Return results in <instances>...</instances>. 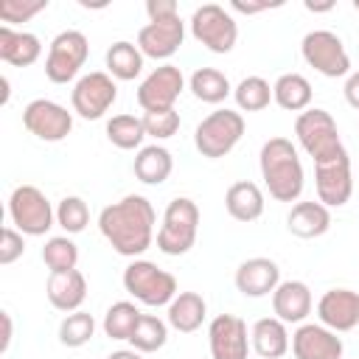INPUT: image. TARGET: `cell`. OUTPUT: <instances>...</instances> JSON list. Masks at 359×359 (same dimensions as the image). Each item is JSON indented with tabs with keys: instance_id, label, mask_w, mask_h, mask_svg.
Instances as JSON below:
<instances>
[{
	"instance_id": "obj_27",
	"label": "cell",
	"mask_w": 359,
	"mask_h": 359,
	"mask_svg": "<svg viewBox=\"0 0 359 359\" xmlns=\"http://www.w3.org/2000/svg\"><path fill=\"white\" fill-rule=\"evenodd\" d=\"M132 171L143 185H163L174 171V157H171V151L165 146L151 143V146H143L135 154Z\"/></svg>"
},
{
	"instance_id": "obj_17",
	"label": "cell",
	"mask_w": 359,
	"mask_h": 359,
	"mask_svg": "<svg viewBox=\"0 0 359 359\" xmlns=\"http://www.w3.org/2000/svg\"><path fill=\"white\" fill-rule=\"evenodd\" d=\"M292 353L294 359H342L345 345L323 323H300L292 334Z\"/></svg>"
},
{
	"instance_id": "obj_28",
	"label": "cell",
	"mask_w": 359,
	"mask_h": 359,
	"mask_svg": "<svg viewBox=\"0 0 359 359\" xmlns=\"http://www.w3.org/2000/svg\"><path fill=\"white\" fill-rule=\"evenodd\" d=\"M311 84L300 73H283L272 84V101L286 112H306L311 107Z\"/></svg>"
},
{
	"instance_id": "obj_4",
	"label": "cell",
	"mask_w": 359,
	"mask_h": 359,
	"mask_svg": "<svg viewBox=\"0 0 359 359\" xmlns=\"http://www.w3.org/2000/svg\"><path fill=\"white\" fill-rule=\"evenodd\" d=\"M244 115L236 112V109H213L208 118L199 121V126L194 129V146L202 157L208 160H219V157H227L238 140L244 137Z\"/></svg>"
},
{
	"instance_id": "obj_14",
	"label": "cell",
	"mask_w": 359,
	"mask_h": 359,
	"mask_svg": "<svg viewBox=\"0 0 359 359\" xmlns=\"http://www.w3.org/2000/svg\"><path fill=\"white\" fill-rule=\"evenodd\" d=\"M314 188L317 199L325 208H342L353 194V174H351V157L348 151L317 163L314 165Z\"/></svg>"
},
{
	"instance_id": "obj_40",
	"label": "cell",
	"mask_w": 359,
	"mask_h": 359,
	"mask_svg": "<svg viewBox=\"0 0 359 359\" xmlns=\"http://www.w3.org/2000/svg\"><path fill=\"white\" fill-rule=\"evenodd\" d=\"M22 252H25V236L14 224L3 227V236H0V264L8 266L17 258H22Z\"/></svg>"
},
{
	"instance_id": "obj_31",
	"label": "cell",
	"mask_w": 359,
	"mask_h": 359,
	"mask_svg": "<svg viewBox=\"0 0 359 359\" xmlns=\"http://www.w3.org/2000/svg\"><path fill=\"white\" fill-rule=\"evenodd\" d=\"M143 137H146V126H143V118H135V115H112L107 121V140L115 146V149H123V151H132V149H143Z\"/></svg>"
},
{
	"instance_id": "obj_44",
	"label": "cell",
	"mask_w": 359,
	"mask_h": 359,
	"mask_svg": "<svg viewBox=\"0 0 359 359\" xmlns=\"http://www.w3.org/2000/svg\"><path fill=\"white\" fill-rule=\"evenodd\" d=\"M0 320H3V342H0V351L6 353L8 345H11V334H14V328H11V314H8V311H0Z\"/></svg>"
},
{
	"instance_id": "obj_43",
	"label": "cell",
	"mask_w": 359,
	"mask_h": 359,
	"mask_svg": "<svg viewBox=\"0 0 359 359\" xmlns=\"http://www.w3.org/2000/svg\"><path fill=\"white\" fill-rule=\"evenodd\" d=\"M280 3H244V0H233L230 8L238 11V14H258V11H266V8H278Z\"/></svg>"
},
{
	"instance_id": "obj_47",
	"label": "cell",
	"mask_w": 359,
	"mask_h": 359,
	"mask_svg": "<svg viewBox=\"0 0 359 359\" xmlns=\"http://www.w3.org/2000/svg\"><path fill=\"white\" fill-rule=\"evenodd\" d=\"M353 8H356V11H359V0H353Z\"/></svg>"
},
{
	"instance_id": "obj_34",
	"label": "cell",
	"mask_w": 359,
	"mask_h": 359,
	"mask_svg": "<svg viewBox=\"0 0 359 359\" xmlns=\"http://www.w3.org/2000/svg\"><path fill=\"white\" fill-rule=\"evenodd\" d=\"M168 342V323H163L154 314H143L129 337V345L140 353H154Z\"/></svg>"
},
{
	"instance_id": "obj_16",
	"label": "cell",
	"mask_w": 359,
	"mask_h": 359,
	"mask_svg": "<svg viewBox=\"0 0 359 359\" xmlns=\"http://www.w3.org/2000/svg\"><path fill=\"white\" fill-rule=\"evenodd\" d=\"M208 345L213 359H247L252 348L247 323L236 314H216L208 325Z\"/></svg>"
},
{
	"instance_id": "obj_46",
	"label": "cell",
	"mask_w": 359,
	"mask_h": 359,
	"mask_svg": "<svg viewBox=\"0 0 359 359\" xmlns=\"http://www.w3.org/2000/svg\"><path fill=\"white\" fill-rule=\"evenodd\" d=\"M306 8L309 11H328V8H334V3H320V6L317 3H306Z\"/></svg>"
},
{
	"instance_id": "obj_5",
	"label": "cell",
	"mask_w": 359,
	"mask_h": 359,
	"mask_svg": "<svg viewBox=\"0 0 359 359\" xmlns=\"http://www.w3.org/2000/svg\"><path fill=\"white\" fill-rule=\"evenodd\" d=\"M199 208L188 196H177L165 205L163 224L157 230V250L163 255H185L196 244Z\"/></svg>"
},
{
	"instance_id": "obj_39",
	"label": "cell",
	"mask_w": 359,
	"mask_h": 359,
	"mask_svg": "<svg viewBox=\"0 0 359 359\" xmlns=\"http://www.w3.org/2000/svg\"><path fill=\"white\" fill-rule=\"evenodd\" d=\"M48 8V0H3L0 3V20L6 25L11 22H28L39 11Z\"/></svg>"
},
{
	"instance_id": "obj_11",
	"label": "cell",
	"mask_w": 359,
	"mask_h": 359,
	"mask_svg": "<svg viewBox=\"0 0 359 359\" xmlns=\"http://www.w3.org/2000/svg\"><path fill=\"white\" fill-rule=\"evenodd\" d=\"M118 101V84L109 73L104 70H93V73H84L81 79H76L73 90H70V104H73V112L84 121H98L104 118L112 104Z\"/></svg>"
},
{
	"instance_id": "obj_7",
	"label": "cell",
	"mask_w": 359,
	"mask_h": 359,
	"mask_svg": "<svg viewBox=\"0 0 359 359\" xmlns=\"http://www.w3.org/2000/svg\"><path fill=\"white\" fill-rule=\"evenodd\" d=\"M8 219L22 236H45L56 222V208L36 185H17L8 196Z\"/></svg>"
},
{
	"instance_id": "obj_35",
	"label": "cell",
	"mask_w": 359,
	"mask_h": 359,
	"mask_svg": "<svg viewBox=\"0 0 359 359\" xmlns=\"http://www.w3.org/2000/svg\"><path fill=\"white\" fill-rule=\"evenodd\" d=\"M42 261L50 272H67L79 264V247L70 236H50L42 247Z\"/></svg>"
},
{
	"instance_id": "obj_42",
	"label": "cell",
	"mask_w": 359,
	"mask_h": 359,
	"mask_svg": "<svg viewBox=\"0 0 359 359\" xmlns=\"http://www.w3.org/2000/svg\"><path fill=\"white\" fill-rule=\"evenodd\" d=\"M342 93H345V101H348L353 109H359V70H353V73L345 79Z\"/></svg>"
},
{
	"instance_id": "obj_20",
	"label": "cell",
	"mask_w": 359,
	"mask_h": 359,
	"mask_svg": "<svg viewBox=\"0 0 359 359\" xmlns=\"http://www.w3.org/2000/svg\"><path fill=\"white\" fill-rule=\"evenodd\" d=\"M311 289L303 280H280L272 292V311L286 325H300L311 314Z\"/></svg>"
},
{
	"instance_id": "obj_13",
	"label": "cell",
	"mask_w": 359,
	"mask_h": 359,
	"mask_svg": "<svg viewBox=\"0 0 359 359\" xmlns=\"http://www.w3.org/2000/svg\"><path fill=\"white\" fill-rule=\"evenodd\" d=\"M22 126L45 143H59L73 132V112L50 98H34L22 109Z\"/></svg>"
},
{
	"instance_id": "obj_37",
	"label": "cell",
	"mask_w": 359,
	"mask_h": 359,
	"mask_svg": "<svg viewBox=\"0 0 359 359\" xmlns=\"http://www.w3.org/2000/svg\"><path fill=\"white\" fill-rule=\"evenodd\" d=\"M56 224L67 236L81 233L90 224V208H87V202L81 196H65V199H59V205H56Z\"/></svg>"
},
{
	"instance_id": "obj_23",
	"label": "cell",
	"mask_w": 359,
	"mask_h": 359,
	"mask_svg": "<svg viewBox=\"0 0 359 359\" xmlns=\"http://www.w3.org/2000/svg\"><path fill=\"white\" fill-rule=\"evenodd\" d=\"M42 56V42L31 31H14L0 25V59L11 67H31Z\"/></svg>"
},
{
	"instance_id": "obj_25",
	"label": "cell",
	"mask_w": 359,
	"mask_h": 359,
	"mask_svg": "<svg viewBox=\"0 0 359 359\" xmlns=\"http://www.w3.org/2000/svg\"><path fill=\"white\" fill-rule=\"evenodd\" d=\"M264 205H266V202H264V191H261L255 182H250V180L233 182V185L227 188V194H224V208H227V213H230L236 222H244V224L261 219Z\"/></svg>"
},
{
	"instance_id": "obj_30",
	"label": "cell",
	"mask_w": 359,
	"mask_h": 359,
	"mask_svg": "<svg viewBox=\"0 0 359 359\" xmlns=\"http://www.w3.org/2000/svg\"><path fill=\"white\" fill-rule=\"evenodd\" d=\"M188 87H191L194 98L202 104H222L233 93L230 79L216 67H196L188 79Z\"/></svg>"
},
{
	"instance_id": "obj_33",
	"label": "cell",
	"mask_w": 359,
	"mask_h": 359,
	"mask_svg": "<svg viewBox=\"0 0 359 359\" xmlns=\"http://www.w3.org/2000/svg\"><path fill=\"white\" fill-rule=\"evenodd\" d=\"M140 317H143V311L135 303L118 300L104 314V334L109 339H126L129 342V337H132V331H135V325H137Z\"/></svg>"
},
{
	"instance_id": "obj_9",
	"label": "cell",
	"mask_w": 359,
	"mask_h": 359,
	"mask_svg": "<svg viewBox=\"0 0 359 359\" xmlns=\"http://www.w3.org/2000/svg\"><path fill=\"white\" fill-rule=\"evenodd\" d=\"M300 53H303V62L325 79L351 76V56L345 50V42L328 28L309 31L300 42Z\"/></svg>"
},
{
	"instance_id": "obj_8",
	"label": "cell",
	"mask_w": 359,
	"mask_h": 359,
	"mask_svg": "<svg viewBox=\"0 0 359 359\" xmlns=\"http://www.w3.org/2000/svg\"><path fill=\"white\" fill-rule=\"evenodd\" d=\"M191 36L210 53H230L238 39V22L219 3H205L191 14Z\"/></svg>"
},
{
	"instance_id": "obj_3",
	"label": "cell",
	"mask_w": 359,
	"mask_h": 359,
	"mask_svg": "<svg viewBox=\"0 0 359 359\" xmlns=\"http://www.w3.org/2000/svg\"><path fill=\"white\" fill-rule=\"evenodd\" d=\"M294 135H297L300 149L314 160V165L345 151L337 121L323 107H309L306 112H300L294 121Z\"/></svg>"
},
{
	"instance_id": "obj_22",
	"label": "cell",
	"mask_w": 359,
	"mask_h": 359,
	"mask_svg": "<svg viewBox=\"0 0 359 359\" xmlns=\"http://www.w3.org/2000/svg\"><path fill=\"white\" fill-rule=\"evenodd\" d=\"M286 227L297 238H320L331 230V208H325L320 199L294 202L286 216Z\"/></svg>"
},
{
	"instance_id": "obj_15",
	"label": "cell",
	"mask_w": 359,
	"mask_h": 359,
	"mask_svg": "<svg viewBox=\"0 0 359 359\" xmlns=\"http://www.w3.org/2000/svg\"><path fill=\"white\" fill-rule=\"evenodd\" d=\"M185 42V22L180 14L165 17V20H149L137 31V48L146 59L165 62L171 59Z\"/></svg>"
},
{
	"instance_id": "obj_26",
	"label": "cell",
	"mask_w": 359,
	"mask_h": 359,
	"mask_svg": "<svg viewBox=\"0 0 359 359\" xmlns=\"http://www.w3.org/2000/svg\"><path fill=\"white\" fill-rule=\"evenodd\" d=\"M208 317V303L199 292H180L168 303V325L180 334H194Z\"/></svg>"
},
{
	"instance_id": "obj_19",
	"label": "cell",
	"mask_w": 359,
	"mask_h": 359,
	"mask_svg": "<svg viewBox=\"0 0 359 359\" xmlns=\"http://www.w3.org/2000/svg\"><path fill=\"white\" fill-rule=\"evenodd\" d=\"M233 280H236V289L244 297H266L280 283V266L272 258L255 255V258H247V261L238 264Z\"/></svg>"
},
{
	"instance_id": "obj_45",
	"label": "cell",
	"mask_w": 359,
	"mask_h": 359,
	"mask_svg": "<svg viewBox=\"0 0 359 359\" xmlns=\"http://www.w3.org/2000/svg\"><path fill=\"white\" fill-rule=\"evenodd\" d=\"M107 359H143V353L135 348H121V351H112Z\"/></svg>"
},
{
	"instance_id": "obj_24",
	"label": "cell",
	"mask_w": 359,
	"mask_h": 359,
	"mask_svg": "<svg viewBox=\"0 0 359 359\" xmlns=\"http://www.w3.org/2000/svg\"><path fill=\"white\" fill-rule=\"evenodd\" d=\"M250 342H252V351L261 359H280L292 348L286 323H280L278 317H261V320H255V325L250 328Z\"/></svg>"
},
{
	"instance_id": "obj_36",
	"label": "cell",
	"mask_w": 359,
	"mask_h": 359,
	"mask_svg": "<svg viewBox=\"0 0 359 359\" xmlns=\"http://www.w3.org/2000/svg\"><path fill=\"white\" fill-rule=\"evenodd\" d=\"M95 334V320L90 311H70L65 314V320L59 323V342L65 348H81L93 339Z\"/></svg>"
},
{
	"instance_id": "obj_21",
	"label": "cell",
	"mask_w": 359,
	"mask_h": 359,
	"mask_svg": "<svg viewBox=\"0 0 359 359\" xmlns=\"http://www.w3.org/2000/svg\"><path fill=\"white\" fill-rule=\"evenodd\" d=\"M45 294L56 311H65V314L79 311L81 303L87 300V278L79 269L50 272V278L45 283Z\"/></svg>"
},
{
	"instance_id": "obj_10",
	"label": "cell",
	"mask_w": 359,
	"mask_h": 359,
	"mask_svg": "<svg viewBox=\"0 0 359 359\" xmlns=\"http://www.w3.org/2000/svg\"><path fill=\"white\" fill-rule=\"evenodd\" d=\"M90 56V42L81 31H62L53 36L50 48H48V56H45V76L48 81L53 84H67L79 76V70L84 67Z\"/></svg>"
},
{
	"instance_id": "obj_18",
	"label": "cell",
	"mask_w": 359,
	"mask_h": 359,
	"mask_svg": "<svg viewBox=\"0 0 359 359\" xmlns=\"http://www.w3.org/2000/svg\"><path fill=\"white\" fill-rule=\"evenodd\" d=\"M317 317L325 328L342 334L359 325V292L353 289H328L317 300Z\"/></svg>"
},
{
	"instance_id": "obj_12",
	"label": "cell",
	"mask_w": 359,
	"mask_h": 359,
	"mask_svg": "<svg viewBox=\"0 0 359 359\" xmlns=\"http://www.w3.org/2000/svg\"><path fill=\"white\" fill-rule=\"evenodd\" d=\"M185 90V76L177 65L165 62L154 67L140 84H137V104L143 112H160V109H174L180 93Z\"/></svg>"
},
{
	"instance_id": "obj_1",
	"label": "cell",
	"mask_w": 359,
	"mask_h": 359,
	"mask_svg": "<svg viewBox=\"0 0 359 359\" xmlns=\"http://www.w3.org/2000/svg\"><path fill=\"white\" fill-rule=\"evenodd\" d=\"M154 222L157 213L140 194H126L98 213L101 236L123 258H137L154 244Z\"/></svg>"
},
{
	"instance_id": "obj_32",
	"label": "cell",
	"mask_w": 359,
	"mask_h": 359,
	"mask_svg": "<svg viewBox=\"0 0 359 359\" xmlns=\"http://www.w3.org/2000/svg\"><path fill=\"white\" fill-rule=\"evenodd\" d=\"M233 98L241 112H261L272 101V87L264 76H247L233 87Z\"/></svg>"
},
{
	"instance_id": "obj_2",
	"label": "cell",
	"mask_w": 359,
	"mask_h": 359,
	"mask_svg": "<svg viewBox=\"0 0 359 359\" xmlns=\"http://www.w3.org/2000/svg\"><path fill=\"white\" fill-rule=\"evenodd\" d=\"M261 180L275 202H297L306 185L303 163L289 137H269L258 154Z\"/></svg>"
},
{
	"instance_id": "obj_6",
	"label": "cell",
	"mask_w": 359,
	"mask_h": 359,
	"mask_svg": "<svg viewBox=\"0 0 359 359\" xmlns=\"http://www.w3.org/2000/svg\"><path fill=\"white\" fill-rule=\"evenodd\" d=\"M123 289L143 306H168L180 289H177V278L165 269H160L154 261L146 258H132V264L123 269Z\"/></svg>"
},
{
	"instance_id": "obj_29",
	"label": "cell",
	"mask_w": 359,
	"mask_h": 359,
	"mask_svg": "<svg viewBox=\"0 0 359 359\" xmlns=\"http://www.w3.org/2000/svg\"><path fill=\"white\" fill-rule=\"evenodd\" d=\"M143 53H140V48L135 45V42H126V39H121V42H112L109 48H107V56H104V62H107V73L115 79V81H132V79H137L140 73H143Z\"/></svg>"
},
{
	"instance_id": "obj_38",
	"label": "cell",
	"mask_w": 359,
	"mask_h": 359,
	"mask_svg": "<svg viewBox=\"0 0 359 359\" xmlns=\"http://www.w3.org/2000/svg\"><path fill=\"white\" fill-rule=\"evenodd\" d=\"M143 126L146 137L154 140H168L180 129V112L177 109H160V112H143Z\"/></svg>"
},
{
	"instance_id": "obj_41",
	"label": "cell",
	"mask_w": 359,
	"mask_h": 359,
	"mask_svg": "<svg viewBox=\"0 0 359 359\" xmlns=\"http://www.w3.org/2000/svg\"><path fill=\"white\" fill-rule=\"evenodd\" d=\"M146 14H149V20H165V17L180 14V8H177L174 0H149L146 3Z\"/></svg>"
}]
</instances>
